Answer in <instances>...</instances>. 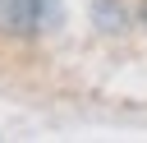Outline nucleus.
<instances>
[{
    "mask_svg": "<svg viewBox=\"0 0 147 143\" xmlns=\"http://www.w3.org/2000/svg\"><path fill=\"white\" fill-rule=\"evenodd\" d=\"M124 18H129V14H124V5H115V0H96V23H101L106 32H119V28H124Z\"/></svg>",
    "mask_w": 147,
    "mask_h": 143,
    "instance_id": "nucleus-2",
    "label": "nucleus"
},
{
    "mask_svg": "<svg viewBox=\"0 0 147 143\" xmlns=\"http://www.w3.org/2000/svg\"><path fill=\"white\" fill-rule=\"evenodd\" d=\"M142 18H147V5H142Z\"/></svg>",
    "mask_w": 147,
    "mask_h": 143,
    "instance_id": "nucleus-3",
    "label": "nucleus"
},
{
    "mask_svg": "<svg viewBox=\"0 0 147 143\" xmlns=\"http://www.w3.org/2000/svg\"><path fill=\"white\" fill-rule=\"evenodd\" d=\"M60 18H64L60 0H0V37H14V42L41 37Z\"/></svg>",
    "mask_w": 147,
    "mask_h": 143,
    "instance_id": "nucleus-1",
    "label": "nucleus"
}]
</instances>
